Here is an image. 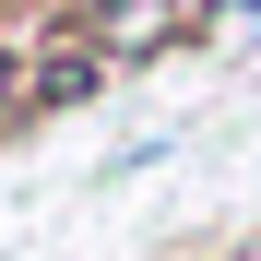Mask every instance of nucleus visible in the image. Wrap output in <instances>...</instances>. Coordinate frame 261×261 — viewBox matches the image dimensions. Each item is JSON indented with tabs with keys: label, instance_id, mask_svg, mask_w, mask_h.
I'll return each mask as SVG.
<instances>
[{
	"label": "nucleus",
	"instance_id": "obj_2",
	"mask_svg": "<svg viewBox=\"0 0 261 261\" xmlns=\"http://www.w3.org/2000/svg\"><path fill=\"white\" fill-rule=\"evenodd\" d=\"M107 71H119V60L95 48V36H71V24H60V36H24V83H36V119H60V107H95V95H107Z\"/></svg>",
	"mask_w": 261,
	"mask_h": 261
},
{
	"label": "nucleus",
	"instance_id": "obj_3",
	"mask_svg": "<svg viewBox=\"0 0 261 261\" xmlns=\"http://www.w3.org/2000/svg\"><path fill=\"white\" fill-rule=\"evenodd\" d=\"M36 119V83H24V36H0V143Z\"/></svg>",
	"mask_w": 261,
	"mask_h": 261
},
{
	"label": "nucleus",
	"instance_id": "obj_4",
	"mask_svg": "<svg viewBox=\"0 0 261 261\" xmlns=\"http://www.w3.org/2000/svg\"><path fill=\"white\" fill-rule=\"evenodd\" d=\"M0 12H24V24H36V36H60V24H71V12H83V0H0Z\"/></svg>",
	"mask_w": 261,
	"mask_h": 261
},
{
	"label": "nucleus",
	"instance_id": "obj_5",
	"mask_svg": "<svg viewBox=\"0 0 261 261\" xmlns=\"http://www.w3.org/2000/svg\"><path fill=\"white\" fill-rule=\"evenodd\" d=\"M249 48H261V0H249Z\"/></svg>",
	"mask_w": 261,
	"mask_h": 261
},
{
	"label": "nucleus",
	"instance_id": "obj_1",
	"mask_svg": "<svg viewBox=\"0 0 261 261\" xmlns=\"http://www.w3.org/2000/svg\"><path fill=\"white\" fill-rule=\"evenodd\" d=\"M190 12H202V0H83V12H71V36H95V48L130 71V60H166V48H178V36H190Z\"/></svg>",
	"mask_w": 261,
	"mask_h": 261
}]
</instances>
